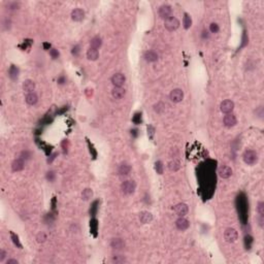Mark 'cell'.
<instances>
[{
  "label": "cell",
  "mask_w": 264,
  "mask_h": 264,
  "mask_svg": "<svg viewBox=\"0 0 264 264\" xmlns=\"http://www.w3.org/2000/svg\"><path fill=\"white\" fill-rule=\"evenodd\" d=\"M139 221L142 224H149L153 221V215L149 211H142L139 216Z\"/></svg>",
  "instance_id": "cell-18"
},
{
  "label": "cell",
  "mask_w": 264,
  "mask_h": 264,
  "mask_svg": "<svg viewBox=\"0 0 264 264\" xmlns=\"http://www.w3.org/2000/svg\"><path fill=\"white\" fill-rule=\"evenodd\" d=\"M136 189V183L132 180L124 181L121 185V190L125 195H131L133 194L134 191Z\"/></svg>",
  "instance_id": "cell-2"
},
{
  "label": "cell",
  "mask_w": 264,
  "mask_h": 264,
  "mask_svg": "<svg viewBox=\"0 0 264 264\" xmlns=\"http://www.w3.org/2000/svg\"><path fill=\"white\" fill-rule=\"evenodd\" d=\"M97 227H98L97 220H96L95 218H93V219L90 221V228H91V232L93 233L95 236H96V232H97Z\"/></svg>",
  "instance_id": "cell-30"
},
{
  "label": "cell",
  "mask_w": 264,
  "mask_h": 264,
  "mask_svg": "<svg viewBox=\"0 0 264 264\" xmlns=\"http://www.w3.org/2000/svg\"><path fill=\"white\" fill-rule=\"evenodd\" d=\"M223 123H224V126L226 128H231V127H234L235 125L237 124V120L236 117L233 114H227L226 116L223 119Z\"/></svg>",
  "instance_id": "cell-11"
},
{
  "label": "cell",
  "mask_w": 264,
  "mask_h": 264,
  "mask_svg": "<svg viewBox=\"0 0 264 264\" xmlns=\"http://www.w3.org/2000/svg\"><path fill=\"white\" fill-rule=\"evenodd\" d=\"M218 173H219V175L222 179H228L232 174V169H231V167L227 166V165H223V166H221L219 168Z\"/></svg>",
  "instance_id": "cell-13"
},
{
  "label": "cell",
  "mask_w": 264,
  "mask_h": 264,
  "mask_svg": "<svg viewBox=\"0 0 264 264\" xmlns=\"http://www.w3.org/2000/svg\"><path fill=\"white\" fill-rule=\"evenodd\" d=\"M35 89V83L32 80H26L23 83V90L27 93H31Z\"/></svg>",
  "instance_id": "cell-20"
},
{
  "label": "cell",
  "mask_w": 264,
  "mask_h": 264,
  "mask_svg": "<svg viewBox=\"0 0 264 264\" xmlns=\"http://www.w3.org/2000/svg\"><path fill=\"white\" fill-rule=\"evenodd\" d=\"M132 122L135 125H139L142 123V112H136L134 116L132 117Z\"/></svg>",
  "instance_id": "cell-35"
},
{
  "label": "cell",
  "mask_w": 264,
  "mask_h": 264,
  "mask_svg": "<svg viewBox=\"0 0 264 264\" xmlns=\"http://www.w3.org/2000/svg\"><path fill=\"white\" fill-rule=\"evenodd\" d=\"M92 197H93V191L91 190V189H85L84 191H83L82 193V198L84 199V200H89V199H91Z\"/></svg>",
  "instance_id": "cell-28"
},
{
  "label": "cell",
  "mask_w": 264,
  "mask_h": 264,
  "mask_svg": "<svg viewBox=\"0 0 264 264\" xmlns=\"http://www.w3.org/2000/svg\"><path fill=\"white\" fill-rule=\"evenodd\" d=\"M131 135L133 136V137H137L138 136V130L137 129H132V130H131Z\"/></svg>",
  "instance_id": "cell-51"
},
{
  "label": "cell",
  "mask_w": 264,
  "mask_h": 264,
  "mask_svg": "<svg viewBox=\"0 0 264 264\" xmlns=\"http://www.w3.org/2000/svg\"><path fill=\"white\" fill-rule=\"evenodd\" d=\"M175 226L179 230H187V229L190 227V222H189L188 220L185 219L184 217H180L176 221H175Z\"/></svg>",
  "instance_id": "cell-12"
},
{
  "label": "cell",
  "mask_w": 264,
  "mask_h": 264,
  "mask_svg": "<svg viewBox=\"0 0 264 264\" xmlns=\"http://www.w3.org/2000/svg\"><path fill=\"white\" fill-rule=\"evenodd\" d=\"M168 168L171 171H178L181 168V162L176 159H173L172 161L168 163Z\"/></svg>",
  "instance_id": "cell-26"
},
{
  "label": "cell",
  "mask_w": 264,
  "mask_h": 264,
  "mask_svg": "<svg viewBox=\"0 0 264 264\" xmlns=\"http://www.w3.org/2000/svg\"><path fill=\"white\" fill-rule=\"evenodd\" d=\"M224 238L227 243H234L238 238V233L234 228H227L224 231Z\"/></svg>",
  "instance_id": "cell-6"
},
{
  "label": "cell",
  "mask_w": 264,
  "mask_h": 264,
  "mask_svg": "<svg viewBox=\"0 0 264 264\" xmlns=\"http://www.w3.org/2000/svg\"><path fill=\"white\" fill-rule=\"evenodd\" d=\"M55 172L54 171H48L47 172V175H46V178H47V180L49 181V182H54V180H55Z\"/></svg>",
  "instance_id": "cell-41"
},
{
  "label": "cell",
  "mask_w": 264,
  "mask_h": 264,
  "mask_svg": "<svg viewBox=\"0 0 264 264\" xmlns=\"http://www.w3.org/2000/svg\"><path fill=\"white\" fill-rule=\"evenodd\" d=\"M201 37H202L203 39H207V38H209V33L206 31V30H203L202 34H201Z\"/></svg>",
  "instance_id": "cell-49"
},
{
  "label": "cell",
  "mask_w": 264,
  "mask_h": 264,
  "mask_svg": "<svg viewBox=\"0 0 264 264\" xmlns=\"http://www.w3.org/2000/svg\"><path fill=\"white\" fill-rule=\"evenodd\" d=\"M125 94H126V91H125V89H123L122 87H114V89L112 91V98L117 100L122 99L125 96Z\"/></svg>",
  "instance_id": "cell-14"
},
{
  "label": "cell",
  "mask_w": 264,
  "mask_h": 264,
  "mask_svg": "<svg viewBox=\"0 0 264 264\" xmlns=\"http://www.w3.org/2000/svg\"><path fill=\"white\" fill-rule=\"evenodd\" d=\"M50 55H51V57L53 58V59H57V58L59 57V52L55 49H51L50 50Z\"/></svg>",
  "instance_id": "cell-44"
},
{
  "label": "cell",
  "mask_w": 264,
  "mask_h": 264,
  "mask_svg": "<svg viewBox=\"0 0 264 264\" xmlns=\"http://www.w3.org/2000/svg\"><path fill=\"white\" fill-rule=\"evenodd\" d=\"M65 82H66V80H65V78H64V76H60L59 80H58V83H59L60 85H63Z\"/></svg>",
  "instance_id": "cell-54"
},
{
  "label": "cell",
  "mask_w": 264,
  "mask_h": 264,
  "mask_svg": "<svg viewBox=\"0 0 264 264\" xmlns=\"http://www.w3.org/2000/svg\"><path fill=\"white\" fill-rule=\"evenodd\" d=\"M154 133H155V128L153 126H148V134L150 135L151 138H153V136H154Z\"/></svg>",
  "instance_id": "cell-47"
},
{
  "label": "cell",
  "mask_w": 264,
  "mask_h": 264,
  "mask_svg": "<svg viewBox=\"0 0 264 264\" xmlns=\"http://www.w3.org/2000/svg\"><path fill=\"white\" fill-rule=\"evenodd\" d=\"M25 101L27 104L29 105H35L36 103L38 102V96L36 93L34 92H31V93H28L25 97Z\"/></svg>",
  "instance_id": "cell-17"
},
{
  "label": "cell",
  "mask_w": 264,
  "mask_h": 264,
  "mask_svg": "<svg viewBox=\"0 0 264 264\" xmlns=\"http://www.w3.org/2000/svg\"><path fill=\"white\" fill-rule=\"evenodd\" d=\"M144 59L147 62H156L158 60V55L154 51H148L144 53Z\"/></svg>",
  "instance_id": "cell-24"
},
{
  "label": "cell",
  "mask_w": 264,
  "mask_h": 264,
  "mask_svg": "<svg viewBox=\"0 0 264 264\" xmlns=\"http://www.w3.org/2000/svg\"><path fill=\"white\" fill-rule=\"evenodd\" d=\"M241 48H245V46L248 45V42H249V37H248V35H247V33H245V32H243V38H241Z\"/></svg>",
  "instance_id": "cell-42"
},
{
  "label": "cell",
  "mask_w": 264,
  "mask_h": 264,
  "mask_svg": "<svg viewBox=\"0 0 264 264\" xmlns=\"http://www.w3.org/2000/svg\"><path fill=\"white\" fill-rule=\"evenodd\" d=\"M7 9L9 11H16V9H20V3L19 2H9L7 4Z\"/></svg>",
  "instance_id": "cell-38"
},
{
  "label": "cell",
  "mask_w": 264,
  "mask_h": 264,
  "mask_svg": "<svg viewBox=\"0 0 264 264\" xmlns=\"http://www.w3.org/2000/svg\"><path fill=\"white\" fill-rule=\"evenodd\" d=\"M154 110L156 112H158V114H161V112H164L165 110V104L162 103V102H158L157 104H155L154 105Z\"/></svg>",
  "instance_id": "cell-34"
},
{
  "label": "cell",
  "mask_w": 264,
  "mask_h": 264,
  "mask_svg": "<svg viewBox=\"0 0 264 264\" xmlns=\"http://www.w3.org/2000/svg\"><path fill=\"white\" fill-rule=\"evenodd\" d=\"M180 25H181L180 21H179L175 17H170L169 19L165 20V22H164L165 29H166L167 31H170V32L175 31L176 29H179Z\"/></svg>",
  "instance_id": "cell-4"
},
{
  "label": "cell",
  "mask_w": 264,
  "mask_h": 264,
  "mask_svg": "<svg viewBox=\"0 0 264 264\" xmlns=\"http://www.w3.org/2000/svg\"><path fill=\"white\" fill-rule=\"evenodd\" d=\"M169 98L173 103H179L184 99V92L182 89H179V88L173 89L169 94Z\"/></svg>",
  "instance_id": "cell-7"
},
{
  "label": "cell",
  "mask_w": 264,
  "mask_h": 264,
  "mask_svg": "<svg viewBox=\"0 0 264 264\" xmlns=\"http://www.w3.org/2000/svg\"><path fill=\"white\" fill-rule=\"evenodd\" d=\"M24 166H25L24 160L22 158H18V159H16V160L13 162V164H11V169H13V171H15V172H18V171L23 170Z\"/></svg>",
  "instance_id": "cell-16"
},
{
  "label": "cell",
  "mask_w": 264,
  "mask_h": 264,
  "mask_svg": "<svg viewBox=\"0 0 264 264\" xmlns=\"http://www.w3.org/2000/svg\"><path fill=\"white\" fill-rule=\"evenodd\" d=\"M43 48H45V50H50L51 49V45L48 43V42H45V43H43Z\"/></svg>",
  "instance_id": "cell-55"
},
{
  "label": "cell",
  "mask_w": 264,
  "mask_h": 264,
  "mask_svg": "<svg viewBox=\"0 0 264 264\" xmlns=\"http://www.w3.org/2000/svg\"><path fill=\"white\" fill-rule=\"evenodd\" d=\"M173 211L179 217H185V216L188 213L189 211V207L186 203H178L173 207Z\"/></svg>",
  "instance_id": "cell-10"
},
{
  "label": "cell",
  "mask_w": 264,
  "mask_h": 264,
  "mask_svg": "<svg viewBox=\"0 0 264 264\" xmlns=\"http://www.w3.org/2000/svg\"><path fill=\"white\" fill-rule=\"evenodd\" d=\"M112 261L114 262V263H124V262L126 261V259H125V257L122 255H115V256H112Z\"/></svg>",
  "instance_id": "cell-33"
},
{
  "label": "cell",
  "mask_w": 264,
  "mask_h": 264,
  "mask_svg": "<svg viewBox=\"0 0 264 264\" xmlns=\"http://www.w3.org/2000/svg\"><path fill=\"white\" fill-rule=\"evenodd\" d=\"M80 46H74L73 48H72V50H71V54L73 56H78V54H80Z\"/></svg>",
  "instance_id": "cell-46"
},
{
  "label": "cell",
  "mask_w": 264,
  "mask_h": 264,
  "mask_svg": "<svg viewBox=\"0 0 264 264\" xmlns=\"http://www.w3.org/2000/svg\"><path fill=\"white\" fill-rule=\"evenodd\" d=\"M155 169H156L157 173L162 174L163 173V163L161 162V161H157V162L155 163Z\"/></svg>",
  "instance_id": "cell-37"
},
{
  "label": "cell",
  "mask_w": 264,
  "mask_h": 264,
  "mask_svg": "<svg viewBox=\"0 0 264 264\" xmlns=\"http://www.w3.org/2000/svg\"><path fill=\"white\" fill-rule=\"evenodd\" d=\"M98 57H99V52H98V50L91 49V48H90V49L87 51V58H88V60H90V61H96V60L98 59Z\"/></svg>",
  "instance_id": "cell-22"
},
{
  "label": "cell",
  "mask_w": 264,
  "mask_h": 264,
  "mask_svg": "<svg viewBox=\"0 0 264 264\" xmlns=\"http://www.w3.org/2000/svg\"><path fill=\"white\" fill-rule=\"evenodd\" d=\"M183 25H184L185 29H189L192 26V19H191L190 15L187 13L184 14V18H183Z\"/></svg>",
  "instance_id": "cell-27"
},
{
  "label": "cell",
  "mask_w": 264,
  "mask_h": 264,
  "mask_svg": "<svg viewBox=\"0 0 264 264\" xmlns=\"http://www.w3.org/2000/svg\"><path fill=\"white\" fill-rule=\"evenodd\" d=\"M219 30H220V27L217 23H211V25H209V31H211V33H218Z\"/></svg>",
  "instance_id": "cell-40"
},
{
  "label": "cell",
  "mask_w": 264,
  "mask_h": 264,
  "mask_svg": "<svg viewBox=\"0 0 264 264\" xmlns=\"http://www.w3.org/2000/svg\"><path fill=\"white\" fill-rule=\"evenodd\" d=\"M126 82V78L123 73L121 72H118V73H115L114 75L112 76V83L114 85V87H122L123 85Z\"/></svg>",
  "instance_id": "cell-9"
},
{
  "label": "cell",
  "mask_w": 264,
  "mask_h": 264,
  "mask_svg": "<svg viewBox=\"0 0 264 264\" xmlns=\"http://www.w3.org/2000/svg\"><path fill=\"white\" fill-rule=\"evenodd\" d=\"M98 205H99V201L98 200H95L93 203H92L91 207H90V215H91L92 217H95V215L97 213Z\"/></svg>",
  "instance_id": "cell-29"
},
{
  "label": "cell",
  "mask_w": 264,
  "mask_h": 264,
  "mask_svg": "<svg viewBox=\"0 0 264 264\" xmlns=\"http://www.w3.org/2000/svg\"><path fill=\"white\" fill-rule=\"evenodd\" d=\"M6 257V252L4 250H0V262H2Z\"/></svg>",
  "instance_id": "cell-48"
},
{
  "label": "cell",
  "mask_w": 264,
  "mask_h": 264,
  "mask_svg": "<svg viewBox=\"0 0 264 264\" xmlns=\"http://www.w3.org/2000/svg\"><path fill=\"white\" fill-rule=\"evenodd\" d=\"M110 247L115 250H122L125 247V243L122 238H112L110 241Z\"/></svg>",
  "instance_id": "cell-19"
},
{
  "label": "cell",
  "mask_w": 264,
  "mask_h": 264,
  "mask_svg": "<svg viewBox=\"0 0 264 264\" xmlns=\"http://www.w3.org/2000/svg\"><path fill=\"white\" fill-rule=\"evenodd\" d=\"M158 13H159V17L165 21V20L172 17V16H171L172 15V7H171L169 4H163L159 7Z\"/></svg>",
  "instance_id": "cell-5"
},
{
  "label": "cell",
  "mask_w": 264,
  "mask_h": 264,
  "mask_svg": "<svg viewBox=\"0 0 264 264\" xmlns=\"http://www.w3.org/2000/svg\"><path fill=\"white\" fill-rule=\"evenodd\" d=\"M89 147H90V153H93V158H95L96 157V151H94V148H93V146H92V144H89Z\"/></svg>",
  "instance_id": "cell-53"
},
{
  "label": "cell",
  "mask_w": 264,
  "mask_h": 264,
  "mask_svg": "<svg viewBox=\"0 0 264 264\" xmlns=\"http://www.w3.org/2000/svg\"><path fill=\"white\" fill-rule=\"evenodd\" d=\"M85 18V11L80 9H74L71 11V19L75 22H80Z\"/></svg>",
  "instance_id": "cell-15"
},
{
  "label": "cell",
  "mask_w": 264,
  "mask_h": 264,
  "mask_svg": "<svg viewBox=\"0 0 264 264\" xmlns=\"http://www.w3.org/2000/svg\"><path fill=\"white\" fill-rule=\"evenodd\" d=\"M243 162L247 165H254L257 163L258 161V155L255 151L253 150H247L243 155Z\"/></svg>",
  "instance_id": "cell-3"
},
{
  "label": "cell",
  "mask_w": 264,
  "mask_h": 264,
  "mask_svg": "<svg viewBox=\"0 0 264 264\" xmlns=\"http://www.w3.org/2000/svg\"><path fill=\"white\" fill-rule=\"evenodd\" d=\"M57 156H58V154H57V153H55V154L51 155V156H50V158L48 159V163H52L54 160H55V159H56V157H57Z\"/></svg>",
  "instance_id": "cell-50"
},
{
  "label": "cell",
  "mask_w": 264,
  "mask_h": 264,
  "mask_svg": "<svg viewBox=\"0 0 264 264\" xmlns=\"http://www.w3.org/2000/svg\"><path fill=\"white\" fill-rule=\"evenodd\" d=\"M30 157H31V154H30V152H28V151H23V152L21 153V158L23 159V160H28V159H30Z\"/></svg>",
  "instance_id": "cell-43"
},
{
  "label": "cell",
  "mask_w": 264,
  "mask_h": 264,
  "mask_svg": "<svg viewBox=\"0 0 264 264\" xmlns=\"http://www.w3.org/2000/svg\"><path fill=\"white\" fill-rule=\"evenodd\" d=\"M36 241H37V243H45V241H47V234H46L45 232H39L37 235H36Z\"/></svg>",
  "instance_id": "cell-36"
},
{
  "label": "cell",
  "mask_w": 264,
  "mask_h": 264,
  "mask_svg": "<svg viewBox=\"0 0 264 264\" xmlns=\"http://www.w3.org/2000/svg\"><path fill=\"white\" fill-rule=\"evenodd\" d=\"M253 237L251 236L250 234L245 235V247L247 250H250L252 248V245H253Z\"/></svg>",
  "instance_id": "cell-31"
},
{
  "label": "cell",
  "mask_w": 264,
  "mask_h": 264,
  "mask_svg": "<svg viewBox=\"0 0 264 264\" xmlns=\"http://www.w3.org/2000/svg\"><path fill=\"white\" fill-rule=\"evenodd\" d=\"M257 211H258V213H259V216L263 217V216H264V202H262V201L258 202V205H257Z\"/></svg>",
  "instance_id": "cell-39"
},
{
  "label": "cell",
  "mask_w": 264,
  "mask_h": 264,
  "mask_svg": "<svg viewBox=\"0 0 264 264\" xmlns=\"http://www.w3.org/2000/svg\"><path fill=\"white\" fill-rule=\"evenodd\" d=\"M11 241H13V243H15V245H17L19 249H22V245H21V243H20L19 236H18L17 234H15L13 231H11Z\"/></svg>",
  "instance_id": "cell-32"
},
{
  "label": "cell",
  "mask_w": 264,
  "mask_h": 264,
  "mask_svg": "<svg viewBox=\"0 0 264 264\" xmlns=\"http://www.w3.org/2000/svg\"><path fill=\"white\" fill-rule=\"evenodd\" d=\"M19 263V261L16 259H9L6 261V264H18Z\"/></svg>",
  "instance_id": "cell-52"
},
{
  "label": "cell",
  "mask_w": 264,
  "mask_h": 264,
  "mask_svg": "<svg viewBox=\"0 0 264 264\" xmlns=\"http://www.w3.org/2000/svg\"><path fill=\"white\" fill-rule=\"evenodd\" d=\"M101 46H102V39H101V37H99V36H95V37L92 38L91 41H90V48H91V49L98 50Z\"/></svg>",
  "instance_id": "cell-23"
},
{
  "label": "cell",
  "mask_w": 264,
  "mask_h": 264,
  "mask_svg": "<svg viewBox=\"0 0 264 264\" xmlns=\"http://www.w3.org/2000/svg\"><path fill=\"white\" fill-rule=\"evenodd\" d=\"M11 20L5 19V20H4V22H3V29H4V30H9V28H11Z\"/></svg>",
  "instance_id": "cell-45"
},
{
  "label": "cell",
  "mask_w": 264,
  "mask_h": 264,
  "mask_svg": "<svg viewBox=\"0 0 264 264\" xmlns=\"http://www.w3.org/2000/svg\"><path fill=\"white\" fill-rule=\"evenodd\" d=\"M220 110H221V112L223 114H226V115L231 114L232 110H234V102L229 99L224 100V101H222L221 104H220Z\"/></svg>",
  "instance_id": "cell-8"
},
{
  "label": "cell",
  "mask_w": 264,
  "mask_h": 264,
  "mask_svg": "<svg viewBox=\"0 0 264 264\" xmlns=\"http://www.w3.org/2000/svg\"><path fill=\"white\" fill-rule=\"evenodd\" d=\"M131 171V166L127 163H122V164L119 166V174L122 175V176H125V175H128Z\"/></svg>",
  "instance_id": "cell-21"
},
{
  "label": "cell",
  "mask_w": 264,
  "mask_h": 264,
  "mask_svg": "<svg viewBox=\"0 0 264 264\" xmlns=\"http://www.w3.org/2000/svg\"><path fill=\"white\" fill-rule=\"evenodd\" d=\"M19 73H20V70H19V68H18L16 65H11V67H9V78H11L13 80H18V78H19Z\"/></svg>",
  "instance_id": "cell-25"
},
{
  "label": "cell",
  "mask_w": 264,
  "mask_h": 264,
  "mask_svg": "<svg viewBox=\"0 0 264 264\" xmlns=\"http://www.w3.org/2000/svg\"><path fill=\"white\" fill-rule=\"evenodd\" d=\"M237 209H238V213H239V218H241L243 224H245L247 222V211H248V204H247V200H245V197L238 196L237 197Z\"/></svg>",
  "instance_id": "cell-1"
}]
</instances>
